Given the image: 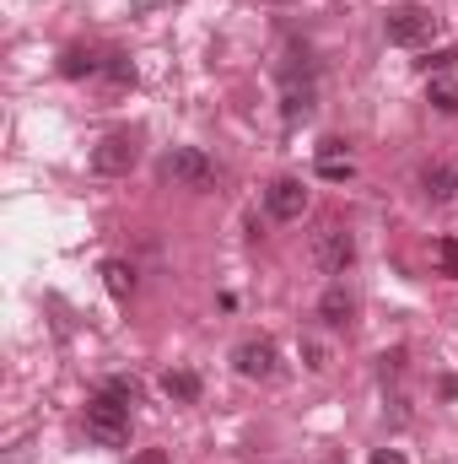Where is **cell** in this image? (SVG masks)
<instances>
[{"instance_id":"1","label":"cell","mask_w":458,"mask_h":464,"mask_svg":"<svg viewBox=\"0 0 458 464\" xmlns=\"http://www.w3.org/2000/svg\"><path fill=\"white\" fill-rule=\"evenodd\" d=\"M87 438L103 443V449H124L129 443V405L114 400L109 389L87 400Z\"/></svg>"},{"instance_id":"2","label":"cell","mask_w":458,"mask_h":464,"mask_svg":"<svg viewBox=\"0 0 458 464\" xmlns=\"http://www.w3.org/2000/svg\"><path fill=\"white\" fill-rule=\"evenodd\" d=\"M437 27H443V16H437V11H426V5H399V11H388V16H383V33H388V44H399V49L432 44V38H437Z\"/></svg>"},{"instance_id":"3","label":"cell","mask_w":458,"mask_h":464,"mask_svg":"<svg viewBox=\"0 0 458 464\" xmlns=\"http://www.w3.org/2000/svg\"><path fill=\"white\" fill-rule=\"evenodd\" d=\"M162 179H167V184H184V189H205V184L216 179V168H211V157H205L200 146H173V151L162 157Z\"/></svg>"},{"instance_id":"4","label":"cell","mask_w":458,"mask_h":464,"mask_svg":"<svg viewBox=\"0 0 458 464\" xmlns=\"http://www.w3.org/2000/svg\"><path fill=\"white\" fill-rule=\"evenodd\" d=\"M350 259H356V237H350L345 227L329 222V227L313 232V265H319L324 276H345V265H350Z\"/></svg>"},{"instance_id":"5","label":"cell","mask_w":458,"mask_h":464,"mask_svg":"<svg viewBox=\"0 0 458 464\" xmlns=\"http://www.w3.org/2000/svg\"><path fill=\"white\" fill-rule=\"evenodd\" d=\"M140 162V140L135 135H103L98 146H92V173H103V179H119V173H129Z\"/></svg>"},{"instance_id":"6","label":"cell","mask_w":458,"mask_h":464,"mask_svg":"<svg viewBox=\"0 0 458 464\" xmlns=\"http://www.w3.org/2000/svg\"><path fill=\"white\" fill-rule=\"evenodd\" d=\"M232 367H237L243 378H259V383H264V378L281 372V351H275V341L259 335V341H243V346L232 351Z\"/></svg>"},{"instance_id":"7","label":"cell","mask_w":458,"mask_h":464,"mask_svg":"<svg viewBox=\"0 0 458 464\" xmlns=\"http://www.w3.org/2000/svg\"><path fill=\"white\" fill-rule=\"evenodd\" d=\"M264 211H270L275 222H297V217L308 211V184H302V179H275V184L264 189Z\"/></svg>"},{"instance_id":"8","label":"cell","mask_w":458,"mask_h":464,"mask_svg":"<svg viewBox=\"0 0 458 464\" xmlns=\"http://www.w3.org/2000/svg\"><path fill=\"white\" fill-rule=\"evenodd\" d=\"M421 189H426V200H437V206H448L458 189V168L453 162H426L421 168Z\"/></svg>"},{"instance_id":"9","label":"cell","mask_w":458,"mask_h":464,"mask_svg":"<svg viewBox=\"0 0 458 464\" xmlns=\"http://www.w3.org/2000/svg\"><path fill=\"white\" fill-rule=\"evenodd\" d=\"M350 314H356V303H350V292H345V286H329V292L319 297V319H324L329 330H345V324H350Z\"/></svg>"},{"instance_id":"10","label":"cell","mask_w":458,"mask_h":464,"mask_svg":"<svg viewBox=\"0 0 458 464\" xmlns=\"http://www.w3.org/2000/svg\"><path fill=\"white\" fill-rule=\"evenodd\" d=\"M162 394L178 400V405H195V400H200V378H195L189 367H173V372H162Z\"/></svg>"},{"instance_id":"11","label":"cell","mask_w":458,"mask_h":464,"mask_svg":"<svg viewBox=\"0 0 458 464\" xmlns=\"http://www.w3.org/2000/svg\"><path fill=\"white\" fill-rule=\"evenodd\" d=\"M319 173H324V179H350V173H356V162L340 151V140H324V146H319Z\"/></svg>"},{"instance_id":"12","label":"cell","mask_w":458,"mask_h":464,"mask_svg":"<svg viewBox=\"0 0 458 464\" xmlns=\"http://www.w3.org/2000/svg\"><path fill=\"white\" fill-rule=\"evenodd\" d=\"M92 71H103V60H98V54H87V49H65V54H60V76L81 82V76H92Z\"/></svg>"},{"instance_id":"13","label":"cell","mask_w":458,"mask_h":464,"mask_svg":"<svg viewBox=\"0 0 458 464\" xmlns=\"http://www.w3.org/2000/svg\"><path fill=\"white\" fill-rule=\"evenodd\" d=\"M281 114L291 119V124L313 114V82H302V87H297V82H286V109H281Z\"/></svg>"},{"instance_id":"14","label":"cell","mask_w":458,"mask_h":464,"mask_svg":"<svg viewBox=\"0 0 458 464\" xmlns=\"http://www.w3.org/2000/svg\"><path fill=\"white\" fill-rule=\"evenodd\" d=\"M103 281H109L114 297H129V292H135V270H129L124 259H109V265H103Z\"/></svg>"},{"instance_id":"15","label":"cell","mask_w":458,"mask_h":464,"mask_svg":"<svg viewBox=\"0 0 458 464\" xmlns=\"http://www.w3.org/2000/svg\"><path fill=\"white\" fill-rule=\"evenodd\" d=\"M432 265H437L443 276H458V237H437V243H432Z\"/></svg>"},{"instance_id":"16","label":"cell","mask_w":458,"mask_h":464,"mask_svg":"<svg viewBox=\"0 0 458 464\" xmlns=\"http://www.w3.org/2000/svg\"><path fill=\"white\" fill-rule=\"evenodd\" d=\"M103 76H109L114 87H135V65H129L124 54H109V60H103Z\"/></svg>"},{"instance_id":"17","label":"cell","mask_w":458,"mask_h":464,"mask_svg":"<svg viewBox=\"0 0 458 464\" xmlns=\"http://www.w3.org/2000/svg\"><path fill=\"white\" fill-rule=\"evenodd\" d=\"M432 109L458 114V82H432Z\"/></svg>"},{"instance_id":"18","label":"cell","mask_w":458,"mask_h":464,"mask_svg":"<svg viewBox=\"0 0 458 464\" xmlns=\"http://www.w3.org/2000/svg\"><path fill=\"white\" fill-rule=\"evenodd\" d=\"M103 389H109L114 400H124V405H135V394H140V389H135V378H109Z\"/></svg>"},{"instance_id":"19","label":"cell","mask_w":458,"mask_h":464,"mask_svg":"<svg viewBox=\"0 0 458 464\" xmlns=\"http://www.w3.org/2000/svg\"><path fill=\"white\" fill-rule=\"evenodd\" d=\"M453 60H458L453 49H437V54H426V60H421V71H448Z\"/></svg>"},{"instance_id":"20","label":"cell","mask_w":458,"mask_h":464,"mask_svg":"<svg viewBox=\"0 0 458 464\" xmlns=\"http://www.w3.org/2000/svg\"><path fill=\"white\" fill-rule=\"evenodd\" d=\"M372 464H410V459H405L399 449H377V454H372Z\"/></svg>"},{"instance_id":"21","label":"cell","mask_w":458,"mask_h":464,"mask_svg":"<svg viewBox=\"0 0 458 464\" xmlns=\"http://www.w3.org/2000/svg\"><path fill=\"white\" fill-rule=\"evenodd\" d=\"M129 464H167V454H162V449H140Z\"/></svg>"}]
</instances>
